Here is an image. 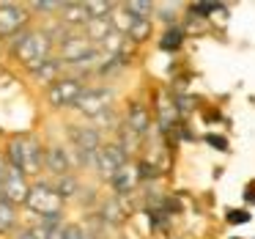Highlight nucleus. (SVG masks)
Returning <instances> with one entry per match:
<instances>
[{
    "label": "nucleus",
    "instance_id": "nucleus-1",
    "mask_svg": "<svg viewBox=\"0 0 255 239\" xmlns=\"http://www.w3.org/2000/svg\"><path fill=\"white\" fill-rule=\"evenodd\" d=\"M8 165L28 173H39L44 168V151L33 138H14L8 140Z\"/></svg>",
    "mask_w": 255,
    "mask_h": 239
},
{
    "label": "nucleus",
    "instance_id": "nucleus-2",
    "mask_svg": "<svg viewBox=\"0 0 255 239\" xmlns=\"http://www.w3.org/2000/svg\"><path fill=\"white\" fill-rule=\"evenodd\" d=\"M14 55H17L25 66H30L36 72L41 63L50 61V58H47L50 55V41L44 39V33H36V30L19 33L17 39H14Z\"/></svg>",
    "mask_w": 255,
    "mask_h": 239
},
{
    "label": "nucleus",
    "instance_id": "nucleus-3",
    "mask_svg": "<svg viewBox=\"0 0 255 239\" xmlns=\"http://www.w3.org/2000/svg\"><path fill=\"white\" fill-rule=\"evenodd\" d=\"M28 206L30 212L41 217H61V206H63V195L55 190V184H33L30 187V195H28Z\"/></svg>",
    "mask_w": 255,
    "mask_h": 239
},
{
    "label": "nucleus",
    "instance_id": "nucleus-4",
    "mask_svg": "<svg viewBox=\"0 0 255 239\" xmlns=\"http://www.w3.org/2000/svg\"><path fill=\"white\" fill-rule=\"evenodd\" d=\"M83 94H85L83 80H77V77H63V80H55V83H52L47 99H50L52 107H74Z\"/></svg>",
    "mask_w": 255,
    "mask_h": 239
},
{
    "label": "nucleus",
    "instance_id": "nucleus-5",
    "mask_svg": "<svg viewBox=\"0 0 255 239\" xmlns=\"http://www.w3.org/2000/svg\"><path fill=\"white\" fill-rule=\"evenodd\" d=\"M127 162L129 160H127V151H124L121 143H105L99 149V154H96V168H99V173L107 179L116 176Z\"/></svg>",
    "mask_w": 255,
    "mask_h": 239
},
{
    "label": "nucleus",
    "instance_id": "nucleus-6",
    "mask_svg": "<svg viewBox=\"0 0 255 239\" xmlns=\"http://www.w3.org/2000/svg\"><path fill=\"white\" fill-rule=\"evenodd\" d=\"M94 44H91L88 36H66L61 41V58L69 63H85L94 58Z\"/></svg>",
    "mask_w": 255,
    "mask_h": 239
},
{
    "label": "nucleus",
    "instance_id": "nucleus-7",
    "mask_svg": "<svg viewBox=\"0 0 255 239\" xmlns=\"http://www.w3.org/2000/svg\"><path fill=\"white\" fill-rule=\"evenodd\" d=\"M110 102H113V91H107V88H91V91H85V94L80 96V102L74 107H77L83 116L99 118L102 113L110 107Z\"/></svg>",
    "mask_w": 255,
    "mask_h": 239
},
{
    "label": "nucleus",
    "instance_id": "nucleus-8",
    "mask_svg": "<svg viewBox=\"0 0 255 239\" xmlns=\"http://www.w3.org/2000/svg\"><path fill=\"white\" fill-rule=\"evenodd\" d=\"M28 22V11L17 3H0V36H17Z\"/></svg>",
    "mask_w": 255,
    "mask_h": 239
},
{
    "label": "nucleus",
    "instance_id": "nucleus-9",
    "mask_svg": "<svg viewBox=\"0 0 255 239\" xmlns=\"http://www.w3.org/2000/svg\"><path fill=\"white\" fill-rule=\"evenodd\" d=\"M3 195H6L8 204H28L30 187H28V182H25V173L19 171V168L8 165L6 182H3Z\"/></svg>",
    "mask_w": 255,
    "mask_h": 239
},
{
    "label": "nucleus",
    "instance_id": "nucleus-10",
    "mask_svg": "<svg viewBox=\"0 0 255 239\" xmlns=\"http://www.w3.org/2000/svg\"><path fill=\"white\" fill-rule=\"evenodd\" d=\"M110 182H113V190H116L118 195H129L134 187H137V182H140V168L132 165V162H127V165H124Z\"/></svg>",
    "mask_w": 255,
    "mask_h": 239
},
{
    "label": "nucleus",
    "instance_id": "nucleus-11",
    "mask_svg": "<svg viewBox=\"0 0 255 239\" xmlns=\"http://www.w3.org/2000/svg\"><path fill=\"white\" fill-rule=\"evenodd\" d=\"M44 168H47V171H52L58 179H61V176H69L72 160H69L66 149H61V146H52V149H47V151H44Z\"/></svg>",
    "mask_w": 255,
    "mask_h": 239
},
{
    "label": "nucleus",
    "instance_id": "nucleus-12",
    "mask_svg": "<svg viewBox=\"0 0 255 239\" xmlns=\"http://www.w3.org/2000/svg\"><path fill=\"white\" fill-rule=\"evenodd\" d=\"M72 138H74V146H77V149L83 151V154H91V157L99 154L102 140H99V132H96L94 127H88V129H77V132H72Z\"/></svg>",
    "mask_w": 255,
    "mask_h": 239
},
{
    "label": "nucleus",
    "instance_id": "nucleus-13",
    "mask_svg": "<svg viewBox=\"0 0 255 239\" xmlns=\"http://www.w3.org/2000/svg\"><path fill=\"white\" fill-rule=\"evenodd\" d=\"M127 124H129V129H132L134 135H145V132H148V127H151L148 110H145L143 105H132V107H129V116H127Z\"/></svg>",
    "mask_w": 255,
    "mask_h": 239
},
{
    "label": "nucleus",
    "instance_id": "nucleus-14",
    "mask_svg": "<svg viewBox=\"0 0 255 239\" xmlns=\"http://www.w3.org/2000/svg\"><path fill=\"white\" fill-rule=\"evenodd\" d=\"M63 19L69 25H88L94 17H91L85 3H63Z\"/></svg>",
    "mask_w": 255,
    "mask_h": 239
},
{
    "label": "nucleus",
    "instance_id": "nucleus-15",
    "mask_svg": "<svg viewBox=\"0 0 255 239\" xmlns=\"http://www.w3.org/2000/svg\"><path fill=\"white\" fill-rule=\"evenodd\" d=\"M85 28H88V39H99V41H105L110 33H116V28H113L110 17H105V19H91Z\"/></svg>",
    "mask_w": 255,
    "mask_h": 239
},
{
    "label": "nucleus",
    "instance_id": "nucleus-16",
    "mask_svg": "<svg viewBox=\"0 0 255 239\" xmlns=\"http://www.w3.org/2000/svg\"><path fill=\"white\" fill-rule=\"evenodd\" d=\"M17 226V212H14V204H8L6 198L0 201V234H8Z\"/></svg>",
    "mask_w": 255,
    "mask_h": 239
},
{
    "label": "nucleus",
    "instance_id": "nucleus-17",
    "mask_svg": "<svg viewBox=\"0 0 255 239\" xmlns=\"http://www.w3.org/2000/svg\"><path fill=\"white\" fill-rule=\"evenodd\" d=\"M129 39L132 41H137V44H143L145 39L151 36V19L148 17H143V19H134L132 22V28H129Z\"/></svg>",
    "mask_w": 255,
    "mask_h": 239
},
{
    "label": "nucleus",
    "instance_id": "nucleus-18",
    "mask_svg": "<svg viewBox=\"0 0 255 239\" xmlns=\"http://www.w3.org/2000/svg\"><path fill=\"white\" fill-rule=\"evenodd\" d=\"M181 44H184V30L181 28H170L165 36H162V41H159V47L165 52H176Z\"/></svg>",
    "mask_w": 255,
    "mask_h": 239
},
{
    "label": "nucleus",
    "instance_id": "nucleus-19",
    "mask_svg": "<svg viewBox=\"0 0 255 239\" xmlns=\"http://www.w3.org/2000/svg\"><path fill=\"white\" fill-rule=\"evenodd\" d=\"M124 8H127L134 19H143V17H148V14H151L154 3H148V0H129V3H124Z\"/></svg>",
    "mask_w": 255,
    "mask_h": 239
},
{
    "label": "nucleus",
    "instance_id": "nucleus-20",
    "mask_svg": "<svg viewBox=\"0 0 255 239\" xmlns=\"http://www.w3.org/2000/svg\"><path fill=\"white\" fill-rule=\"evenodd\" d=\"M77 187H80V184H77V179H74V176H61V179L55 182V190L63 195V198L74 195V193H77Z\"/></svg>",
    "mask_w": 255,
    "mask_h": 239
},
{
    "label": "nucleus",
    "instance_id": "nucleus-21",
    "mask_svg": "<svg viewBox=\"0 0 255 239\" xmlns=\"http://www.w3.org/2000/svg\"><path fill=\"white\" fill-rule=\"evenodd\" d=\"M58 72H61V63L58 61H47V63H41V66L36 69V74H39L41 80H52Z\"/></svg>",
    "mask_w": 255,
    "mask_h": 239
},
{
    "label": "nucleus",
    "instance_id": "nucleus-22",
    "mask_svg": "<svg viewBox=\"0 0 255 239\" xmlns=\"http://www.w3.org/2000/svg\"><path fill=\"white\" fill-rule=\"evenodd\" d=\"M102 47H105V50H110L113 55H118V52H121V47H124V36L116 30V33H110L105 41H102Z\"/></svg>",
    "mask_w": 255,
    "mask_h": 239
},
{
    "label": "nucleus",
    "instance_id": "nucleus-23",
    "mask_svg": "<svg viewBox=\"0 0 255 239\" xmlns=\"http://www.w3.org/2000/svg\"><path fill=\"white\" fill-rule=\"evenodd\" d=\"M228 223H233V226H242V223H250V212H242V209L228 212Z\"/></svg>",
    "mask_w": 255,
    "mask_h": 239
},
{
    "label": "nucleus",
    "instance_id": "nucleus-24",
    "mask_svg": "<svg viewBox=\"0 0 255 239\" xmlns=\"http://www.w3.org/2000/svg\"><path fill=\"white\" fill-rule=\"evenodd\" d=\"M206 143L214 146L217 151H228V140H225V138H220V135H206Z\"/></svg>",
    "mask_w": 255,
    "mask_h": 239
},
{
    "label": "nucleus",
    "instance_id": "nucleus-25",
    "mask_svg": "<svg viewBox=\"0 0 255 239\" xmlns=\"http://www.w3.org/2000/svg\"><path fill=\"white\" fill-rule=\"evenodd\" d=\"M50 234H44L41 228H28V231L19 234V239H47Z\"/></svg>",
    "mask_w": 255,
    "mask_h": 239
},
{
    "label": "nucleus",
    "instance_id": "nucleus-26",
    "mask_svg": "<svg viewBox=\"0 0 255 239\" xmlns=\"http://www.w3.org/2000/svg\"><path fill=\"white\" fill-rule=\"evenodd\" d=\"M63 239H85V234H83V228L69 226V228H63Z\"/></svg>",
    "mask_w": 255,
    "mask_h": 239
},
{
    "label": "nucleus",
    "instance_id": "nucleus-27",
    "mask_svg": "<svg viewBox=\"0 0 255 239\" xmlns=\"http://www.w3.org/2000/svg\"><path fill=\"white\" fill-rule=\"evenodd\" d=\"M105 215H107V220H113V223L124 217L121 212H116V204H107V206H105Z\"/></svg>",
    "mask_w": 255,
    "mask_h": 239
},
{
    "label": "nucleus",
    "instance_id": "nucleus-28",
    "mask_svg": "<svg viewBox=\"0 0 255 239\" xmlns=\"http://www.w3.org/2000/svg\"><path fill=\"white\" fill-rule=\"evenodd\" d=\"M6 173H8V162H6V157H0V187L6 182Z\"/></svg>",
    "mask_w": 255,
    "mask_h": 239
},
{
    "label": "nucleus",
    "instance_id": "nucleus-29",
    "mask_svg": "<svg viewBox=\"0 0 255 239\" xmlns=\"http://www.w3.org/2000/svg\"><path fill=\"white\" fill-rule=\"evenodd\" d=\"M47 239H63V231H50V237Z\"/></svg>",
    "mask_w": 255,
    "mask_h": 239
}]
</instances>
